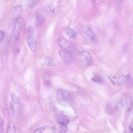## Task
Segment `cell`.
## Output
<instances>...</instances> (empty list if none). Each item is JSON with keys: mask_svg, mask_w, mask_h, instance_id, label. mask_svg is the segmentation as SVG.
<instances>
[{"mask_svg": "<svg viewBox=\"0 0 133 133\" xmlns=\"http://www.w3.org/2000/svg\"><path fill=\"white\" fill-rule=\"evenodd\" d=\"M57 100L63 106H68L70 104L72 97L70 93L67 90L58 89L57 92Z\"/></svg>", "mask_w": 133, "mask_h": 133, "instance_id": "obj_1", "label": "cell"}, {"mask_svg": "<svg viewBox=\"0 0 133 133\" xmlns=\"http://www.w3.org/2000/svg\"><path fill=\"white\" fill-rule=\"evenodd\" d=\"M23 22L22 18L20 16L16 21L10 35L12 43H15L18 40L21 32Z\"/></svg>", "mask_w": 133, "mask_h": 133, "instance_id": "obj_2", "label": "cell"}, {"mask_svg": "<svg viewBox=\"0 0 133 133\" xmlns=\"http://www.w3.org/2000/svg\"><path fill=\"white\" fill-rule=\"evenodd\" d=\"M79 61L82 65L88 66L92 64V60L90 54L86 51H83L78 54Z\"/></svg>", "mask_w": 133, "mask_h": 133, "instance_id": "obj_3", "label": "cell"}, {"mask_svg": "<svg viewBox=\"0 0 133 133\" xmlns=\"http://www.w3.org/2000/svg\"><path fill=\"white\" fill-rule=\"evenodd\" d=\"M58 41L60 45L62 48L65 50L73 55L76 49L72 45L62 38H58Z\"/></svg>", "mask_w": 133, "mask_h": 133, "instance_id": "obj_4", "label": "cell"}, {"mask_svg": "<svg viewBox=\"0 0 133 133\" xmlns=\"http://www.w3.org/2000/svg\"><path fill=\"white\" fill-rule=\"evenodd\" d=\"M109 77L112 83L116 85H121L124 82L125 79V77L123 75L119 74L112 75Z\"/></svg>", "mask_w": 133, "mask_h": 133, "instance_id": "obj_5", "label": "cell"}, {"mask_svg": "<svg viewBox=\"0 0 133 133\" xmlns=\"http://www.w3.org/2000/svg\"><path fill=\"white\" fill-rule=\"evenodd\" d=\"M122 106L129 110L132 106V101L131 97L129 95L126 94L123 95L121 100Z\"/></svg>", "mask_w": 133, "mask_h": 133, "instance_id": "obj_6", "label": "cell"}, {"mask_svg": "<svg viewBox=\"0 0 133 133\" xmlns=\"http://www.w3.org/2000/svg\"><path fill=\"white\" fill-rule=\"evenodd\" d=\"M58 53L61 59L65 63H70L72 61V55L67 51L60 50Z\"/></svg>", "mask_w": 133, "mask_h": 133, "instance_id": "obj_7", "label": "cell"}, {"mask_svg": "<svg viewBox=\"0 0 133 133\" xmlns=\"http://www.w3.org/2000/svg\"><path fill=\"white\" fill-rule=\"evenodd\" d=\"M22 11V8L20 5L15 6L13 8L11 13V18L16 21L21 16Z\"/></svg>", "mask_w": 133, "mask_h": 133, "instance_id": "obj_8", "label": "cell"}, {"mask_svg": "<svg viewBox=\"0 0 133 133\" xmlns=\"http://www.w3.org/2000/svg\"><path fill=\"white\" fill-rule=\"evenodd\" d=\"M26 41L31 50L34 52L36 51L37 48V43L36 38L33 36H27Z\"/></svg>", "mask_w": 133, "mask_h": 133, "instance_id": "obj_9", "label": "cell"}, {"mask_svg": "<svg viewBox=\"0 0 133 133\" xmlns=\"http://www.w3.org/2000/svg\"><path fill=\"white\" fill-rule=\"evenodd\" d=\"M84 32L87 36L92 41L95 40V37L94 32L92 29L90 27H86L84 30Z\"/></svg>", "mask_w": 133, "mask_h": 133, "instance_id": "obj_10", "label": "cell"}, {"mask_svg": "<svg viewBox=\"0 0 133 133\" xmlns=\"http://www.w3.org/2000/svg\"><path fill=\"white\" fill-rule=\"evenodd\" d=\"M5 106L7 111L10 115L12 116L14 114V107L12 104L9 101H6L5 102Z\"/></svg>", "mask_w": 133, "mask_h": 133, "instance_id": "obj_11", "label": "cell"}, {"mask_svg": "<svg viewBox=\"0 0 133 133\" xmlns=\"http://www.w3.org/2000/svg\"><path fill=\"white\" fill-rule=\"evenodd\" d=\"M15 132L16 128L15 123L12 121H10L8 124L7 132L8 133H15Z\"/></svg>", "mask_w": 133, "mask_h": 133, "instance_id": "obj_12", "label": "cell"}, {"mask_svg": "<svg viewBox=\"0 0 133 133\" xmlns=\"http://www.w3.org/2000/svg\"><path fill=\"white\" fill-rule=\"evenodd\" d=\"M56 119L57 122L59 124H64L67 125L70 122L69 120L63 116H57Z\"/></svg>", "mask_w": 133, "mask_h": 133, "instance_id": "obj_13", "label": "cell"}, {"mask_svg": "<svg viewBox=\"0 0 133 133\" xmlns=\"http://www.w3.org/2000/svg\"><path fill=\"white\" fill-rule=\"evenodd\" d=\"M65 32L68 36L71 38H74L76 36V34L75 31L70 28H66Z\"/></svg>", "mask_w": 133, "mask_h": 133, "instance_id": "obj_14", "label": "cell"}, {"mask_svg": "<svg viewBox=\"0 0 133 133\" xmlns=\"http://www.w3.org/2000/svg\"><path fill=\"white\" fill-rule=\"evenodd\" d=\"M44 64L46 66H51L54 65V63L53 60L51 58L47 57L45 59Z\"/></svg>", "mask_w": 133, "mask_h": 133, "instance_id": "obj_15", "label": "cell"}, {"mask_svg": "<svg viewBox=\"0 0 133 133\" xmlns=\"http://www.w3.org/2000/svg\"><path fill=\"white\" fill-rule=\"evenodd\" d=\"M92 80L95 82L99 83H102L103 82V78L100 76L96 75L94 76L91 78Z\"/></svg>", "mask_w": 133, "mask_h": 133, "instance_id": "obj_16", "label": "cell"}, {"mask_svg": "<svg viewBox=\"0 0 133 133\" xmlns=\"http://www.w3.org/2000/svg\"><path fill=\"white\" fill-rule=\"evenodd\" d=\"M11 96L12 101L14 103L18 104L19 103V99L15 93L12 92Z\"/></svg>", "mask_w": 133, "mask_h": 133, "instance_id": "obj_17", "label": "cell"}, {"mask_svg": "<svg viewBox=\"0 0 133 133\" xmlns=\"http://www.w3.org/2000/svg\"><path fill=\"white\" fill-rule=\"evenodd\" d=\"M44 18L42 15L41 14H38L37 16V24L40 25L43 23Z\"/></svg>", "mask_w": 133, "mask_h": 133, "instance_id": "obj_18", "label": "cell"}, {"mask_svg": "<svg viewBox=\"0 0 133 133\" xmlns=\"http://www.w3.org/2000/svg\"><path fill=\"white\" fill-rule=\"evenodd\" d=\"M26 33L27 36H32L34 33L33 28L31 26H29L26 30Z\"/></svg>", "mask_w": 133, "mask_h": 133, "instance_id": "obj_19", "label": "cell"}, {"mask_svg": "<svg viewBox=\"0 0 133 133\" xmlns=\"http://www.w3.org/2000/svg\"><path fill=\"white\" fill-rule=\"evenodd\" d=\"M40 0H32L29 5V7L32 8L34 7Z\"/></svg>", "mask_w": 133, "mask_h": 133, "instance_id": "obj_20", "label": "cell"}, {"mask_svg": "<svg viewBox=\"0 0 133 133\" xmlns=\"http://www.w3.org/2000/svg\"><path fill=\"white\" fill-rule=\"evenodd\" d=\"M60 125V131L62 133H65L67 130L66 125L64 124H62Z\"/></svg>", "mask_w": 133, "mask_h": 133, "instance_id": "obj_21", "label": "cell"}, {"mask_svg": "<svg viewBox=\"0 0 133 133\" xmlns=\"http://www.w3.org/2000/svg\"><path fill=\"white\" fill-rule=\"evenodd\" d=\"M45 129V128L44 127L39 128L34 130L33 133H41Z\"/></svg>", "mask_w": 133, "mask_h": 133, "instance_id": "obj_22", "label": "cell"}, {"mask_svg": "<svg viewBox=\"0 0 133 133\" xmlns=\"http://www.w3.org/2000/svg\"><path fill=\"white\" fill-rule=\"evenodd\" d=\"M49 8L51 12L53 13L55 11V8L52 4H49Z\"/></svg>", "mask_w": 133, "mask_h": 133, "instance_id": "obj_23", "label": "cell"}, {"mask_svg": "<svg viewBox=\"0 0 133 133\" xmlns=\"http://www.w3.org/2000/svg\"><path fill=\"white\" fill-rule=\"evenodd\" d=\"M3 122L2 119L0 114V133L3 132Z\"/></svg>", "mask_w": 133, "mask_h": 133, "instance_id": "obj_24", "label": "cell"}, {"mask_svg": "<svg viewBox=\"0 0 133 133\" xmlns=\"http://www.w3.org/2000/svg\"><path fill=\"white\" fill-rule=\"evenodd\" d=\"M5 33L4 31L0 30V43L4 38Z\"/></svg>", "mask_w": 133, "mask_h": 133, "instance_id": "obj_25", "label": "cell"}, {"mask_svg": "<svg viewBox=\"0 0 133 133\" xmlns=\"http://www.w3.org/2000/svg\"><path fill=\"white\" fill-rule=\"evenodd\" d=\"M129 129H130V132L132 133L133 132V122L132 121L129 126Z\"/></svg>", "mask_w": 133, "mask_h": 133, "instance_id": "obj_26", "label": "cell"}, {"mask_svg": "<svg viewBox=\"0 0 133 133\" xmlns=\"http://www.w3.org/2000/svg\"><path fill=\"white\" fill-rule=\"evenodd\" d=\"M116 1L118 3H121L122 2L123 0H116Z\"/></svg>", "mask_w": 133, "mask_h": 133, "instance_id": "obj_27", "label": "cell"}, {"mask_svg": "<svg viewBox=\"0 0 133 133\" xmlns=\"http://www.w3.org/2000/svg\"><path fill=\"white\" fill-rule=\"evenodd\" d=\"M93 2H95L96 0H91Z\"/></svg>", "mask_w": 133, "mask_h": 133, "instance_id": "obj_28", "label": "cell"}]
</instances>
